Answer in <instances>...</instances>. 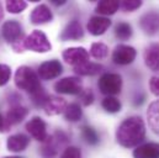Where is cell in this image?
<instances>
[{
  "mask_svg": "<svg viewBox=\"0 0 159 158\" xmlns=\"http://www.w3.org/2000/svg\"><path fill=\"white\" fill-rule=\"evenodd\" d=\"M146 125L139 116H132L122 121L116 131V140L123 147H134L144 140Z\"/></svg>",
  "mask_w": 159,
  "mask_h": 158,
  "instance_id": "obj_1",
  "label": "cell"
},
{
  "mask_svg": "<svg viewBox=\"0 0 159 158\" xmlns=\"http://www.w3.org/2000/svg\"><path fill=\"white\" fill-rule=\"evenodd\" d=\"M15 84L19 89L29 91L31 95L42 90L39 76L29 67H20L15 74Z\"/></svg>",
  "mask_w": 159,
  "mask_h": 158,
  "instance_id": "obj_2",
  "label": "cell"
},
{
  "mask_svg": "<svg viewBox=\"0 0 159 158\" xmlns=\"http://www.w3.org/2000/svg\"><path fill=\"white\" fill-rule=\"evenodd\" d=\"M24 46L26 48H29L34 52H39V53H46L52 49V44L48 41L47 36L39 30H35L25 39Z\"/></svg>",
  "mask_w": 159,
  "mask_h": 158,
  "instance_id": "obj_3",
  "label": "cell"
},
{
  "mask_svg": "<svg viewBox=\"0 0 159 158\" xmlns=\"http://www.w3.org/2000/svg\"><path fill=\"white\" fill-rule=\"evenodd\" d=\"M122 88V78L116 73H106L99 80V89L102 94L112 96L119 94Z\"/></svg>",
  "mask_w": 159,
  "mask_h": 158,
  "instance_id": "obj_4",
  "label": "cell"
},
{
  "mask_svg": "<svg viewBox=\"0 0 159 158\" xmlns=\"http://www.w3.org/2000/svg\"><path fill=\"white\" fill-rule=\"evenodd\" d=\"M54 89L57 93H61V94L75 95L83 91V84L80 79L77 77H67V78L58 80L54 84Z\"/></svg>",
  "mask_w": 159,
  "mask_h": 158,
  "instance_id": "obj_5",
  "label": "cell"
},
{
  "mask_svg": "<svg viewBox=\"0 0 159 158\" xmlns=\"http://www.w3.org/2000/svg\"><path fill=\"white\" fill-rule=\"evenodd\" d=\"M62 56H63V59L73 67H77L85 62H89V52L83 47L67 48V49H64Z\"/></svg>",
  "mask_w": 159,
  "mask_h": 158,
  "instance_id": "obj_6",
  "label": "cell"
},
{
  "mask_svg": "<svg viewBox=\"0 0 159 158\" xmlns=\"http://www.w3.org/2000/svg\"><path fill=\"white\" fill-rule=\"evenodd\" d=\"M136 56H137V52L132 46L119 44V46H116V48L112 53V59L116 64L126 66V64L132 63L134 61Z\"/></svg>",
  "mask_w": 159,
  "mask_h": 158,
  "instance_id": "obj_7",
  "label": "cell"
},
{
  "mask_svg": "<svg viewBox=\"0 0 159 158\" xmlns=\"http://www.w3.org/2000/svg\"><path fill=\"white\" fill-rule=\"evenodd\" d=\"M139 26L146 35H156L159 31V14L154 11L144 14L139 20Z\"/></svg>",
  "mask_w": 159,
  "mask_h": 158,
  "instance_id": "obj_8",
  "label": "cell"
},
{
  "mask_svg": "<svg viewBox=\"0 0 159 158\" xmlns=\"http://www.w3.org/2000/svg\"><path fill=\"white\" fill-rule=\"evenodd\" d=\"M26 130L35 140L41 142H44L48 137L46 123L41 118H34L32 120H30L26 125Z\"/></svg>",
  "mask_w": 159,
  "mask_h": 158,
  "instance_id": "obj_9",
  "label": "cell"
},
{
  "mask_svg": "<svg viewBox=\"0 0 159 158\" xmlns=\"http://www.w3.org/2000/svg\"><path fill=\"white\" fill-rule=\"evenodd\" d=\"M62 71H63V68H62V64L59 63V61L52 59V61H47L41 64L39 68V76L41 79L49 80V79L57 78L62 73Z\"/></svg>",
  "mask_w": 159,
  "mask_h": 158,
  "instance_id": "obj_10",
  "label": "cell"
},
{
  "mask_svg": "<svg viewBox=\"0 0 159 158\" xmlns=\"http://www.w3.org/2000/svg\"><path fill=\"white\" fill-rule=\"evenodd\" d=\"M42 106H43L46 114H48V115H59V114L64 113V110L67 108V103L63 98L51 95V96L46 98Z\"/></svg>",
  "mask_w": 159,
  "mask_h": 158,
  "instance_id": "obj_11",
  "label": "cell"
},
{
  "mask_svg": "<svg viewBox=\"0 0 159 158\" xmlns=\"http://www.w3.org/2000/svg\"><path fill=\"white\" fill-rule=\"evenodd\" d=\"M143 59L146 66L153 71L158 72L159 71V43H152L149 44L144 52H143Z\"/></svg>",
  "mask_w": 159,
  "mask_h": 158,
  "instance_id": "obj_12",
  "label": "cell"
},
{
  "mask_svg": "<svg viewBox=\"0 0 159 158\" xmlns=\"http://www.w3.org/2000/svg\"><path fill=\"white\" fill-rule=\"evenodd\" d=\"M111 26V21L104 16H93L88 22V31L94 36H100Z\"/></svg>",
  "mask_w": 159,
  "mask_h": 158,
  "instance_id": "obj_13",
  "label": "cell"
},
{
  "mask_svg": "<svg viewBox=\"0 0 159 158\" xmlns=\"http://www.w3.org/2000/svg\"><path fill=\"white\" fill-rule=\"evenodd\" d=\"M2 36L7 42H16L22 35V29L17 21H7L2 25Z\"/></svg>",
  "mask_w": 159,
  "mask_h": 158,
  "instance_id": "obj_14",
  "label": "cell"
},
{
  "mask_svg": "<svg viewBox=\"0 0 159 158\" xmlns=\"http://www.w3.org/2000/svg\"><path fill=\"white\" fill-rule=\"evenodd\" d=\"M31 22L35 24V25H40V24H46V22H49L52 21L53 19V14L52 11L49 10V7L44 4H41L37 7L34 9V11L31 12Z\"/></svg>",
  "mask_w": 159,
  "mask_h": 158,
  "instance_id": "obj_15",
  "label": "cell"
},
{
  "mask_svg": "<svg viewBox=\"0 0 159 158\" xmlns=\"http://www.w3.org/2000/svg\"><path fill=\"white\" fill-rule=\"evenodd\" d=\"M134 158H159V143L149 142L138 146L133 151Z\"/></svg>",
  "mask_w": 159,
  "mask_h": 158,
  "instance_id": "obj_16",
  "label": "cell"
},
{
  "mask_svg": "<svg viewBox=\"0 0 159 158\" xmlns=\"http://www.w3.org/2000/svg\"><path fill=\"white\" fill-rule=\"evenodd\" d=\"M83 36H84L83 27H81L79 21H77V20H73L70 24H68L66 26V29L63 30V32L61 34V39L63 40V41L79 40Z\"/></svg>",
  "mask_w": 159,
  "mask_h": 158,
  "instance_id": "obj_17",
  "label": "cell"
},
{
  "mask_svg": "<svg viewBox=\"0 0 159 158\" xmlns=\"http://www.w3.org/2000/svg\"><path fill=\"white\" fill-rule=\"evenodd\" d=\"M29 143H30L29 137L22 133L14 135L7 138V148H9V151H12V152H21V151L26 150Z\"/></svg>",
  "mask_w": 159,
  "mask_h": 158,
  "instance_id": "obj_18",
  "label": "cell"
},
{
  "mask_svg": "<svg viewBox=\"0 0 159 158\" xmlns=\"http://www.w3.org/2000/svg\"><path fill=\"white\" fill-rule=\"evenodd\" d=\"M147 118L152 131L159 136V99L151 103V105L148 106Z\"/></svg>",
  "mask_w": 159,
  "mask_h": 158,
  "instance_id": "obj_19",
  "label": "cell"
},
{
  "mask_svg": "<svg viewBox=\"0 0 159 158\" xmlns=\"http://www.w3.org/2000/svg\"><path fill=\"white\" fill-rule=\"evenodd\" d=\"M75 73L79 76H95L102 71V66L99 63H93V62H85L80 66L74 67Z\"/></svg>",
  "mask_w": 159,
  "mask_h": 158,
  "instance_id": "obj_20",
  "label": "cell"
},
{
  "mask_svg": "<svg viewBox=\"0 0 159 158\" xmlns=\"http://www.w3.org/2000/svg\"><path fill=\"white\" fill-rule=\"evenodd\" d=\"M29 110L24 106H14L12 109H10V111L6 115V121L9 125H15L21 122L24 118L27 116Z\"/></svg>",
  "mask_w": 159,
  "mask_h": 158,
  "instance_id": "obj_21",
  "label": "cell"
},
{
  "mask_svg": "<svg viewBox=\"0 0 159 158\" xmlns=\"http://www.w3.org/2000/svg\"><path fill=\"white\" fill-rule=\"evenodd\" d=\"M120 7L119 1L115 0H102L98 4L96 11L101 15H114Z\"/></svg>",
  "mask_w": 159,
  "mask_h": 158,
  "instance_id": "obj_22",
  "label": "cell"
},
{
  "mask_svg": "<svg viewBox=\"0 0 159 158\" xmlns=\"http://www.w3.org/2000/svg\"><path fill=\"white\" fill-rule=\"evenodd\" d=\"M90 54L95 59H105L109 56V47L102 42H95L90 47Z\"/></svg>",
  "mask_w": 159,
  "mask_h": 158,
  "instance_id": "obj_23",
  "label": "cell"
},
{
  "mask_svg": "<svg viewBox=\"0 0 159 158\" xmlns=\"http://www.w3.org/2000/svg\"><path fill=\"white\" fill-rule=\"evenodd\" d=\"M83 116V111L78 104H69L64 110V118L70 122H77Z\"/></svg>",
  "mask_w": 159,
  "mask_h": 158,
  "instance_id": "obj_24",
  "label": "cell"
},
{
  "mask_svg": "<svg viewBox=\"0 0 159 158\" xmlns=\"http://www.w3.org/2000/svg\"><path fill=\"white\" fill-rule=\"evenodd\" d=\"M58 150H57V146L54 145V141H53V137H47V140L43 142V146L41 148V155L44 158H53L57 155Z\"/></svg>",
  "mask_w": 159,
  "mask_h": 158,
  "instance_id": "obj_25",
  "label": "cell"
},
{
  "mask_svg": "<svg viewBox=\"0 0 159 158\" xmlns=\"http://www.w3.org/2000/svg\"><path fill=\"white\" fill-rule=\"evenodd\" d=\"M102 108L107 111V113H111V114H115V113H119L121 110V103H120L119 99H116L115 96H106L102 103H101Z\"/></svg>",
  "mask_w": 159,
  "mask_h": 158,
  "instance_id": "obj_26",
  "label": "cell"
},
{
  "mask_svg": "<svg viewBox=\"0 0 159 158\" xmlns=\"http://www.w3.org/2000/svg\"><path fill=\"white\" fill-rule=\"evenodd\" d=\"M132 27H131V25L129 24H127V22H120L116 25V27H115V34H116V36L119 37L120 40H128L131 39V36H132Z\"/></svg>",
  "mask_w": 159,
  "mask_h": 158,
  "instance_id": "obj_27",
  "label": "cell"
},
{
  "mask_svg": "<svg viewBox=\"0 0 159 158\" xmlns=\"http://www.w3.org/2000/svg\"><path fill=\"white\" fill-rule=\"evenodd\" d=\"M27 7V2L22 0H10L6 1V9L11 14H19L22 12Z\"/></svg>",
  "mask_w": 159,
  "mask_h": 158,
  "instance_id": "obj_28",
  "label": "cell"
},
{
  "mask_svg": "<svg viewBox=\"0 0 159 158\" xmlns=\"http://www.w3.org/2000/svg\"><path fill=\"white\" fill-rule=\"evenodd\" d=\"M83 137L90 145H96L99 142V136H98L96 131L94 128L89 127V126H84L83 127Z\"/></svg>",
  "mask_w": 159,
  "mask_h": 158,
  "instance_id": "obj_29",
  "label": "cell"
},
{
  "mask_svg": "<svg viewBox=\"0 0 159 158\" xmlns=\"http://www.w3.org/2000/svg\"><path fill=\"white\" fill-rule=\"evenodd\" d=\"M142 6V1L139 0H125L120 4V7H122L123 11L126 12H132Z\"/></svg>",
  "mask_w": 159,
  "mask_h": 158,
  "instance_id": "obj_30",
  "label": "cell"
},
{
  "mask_svg": "<svg viewBox=\"0 0 159 158\" xmlns=\"http://www.w3.org/2000/svg\"><path fill=\"white\" fill-rule=\"evenodd\" d=\"M11 76V69L6 64H0V86L5 85Z\"/></svg>",
  "mask_w": 159,
  "mask_h": 158,
  "instance_id": "obj_31",
  "label": "cell"
},
{
  "mask_svg": "<svg viewBox=\"0 0 159 158\" xmlns=\"http://www.w3.org/2000/svg\"><path fill=\"white\" fill-rule=\"evenodd\" d=\"M61 158H81V152L79 148L72 146V147H68L64 150Z\"/></svg>",
  "mask_w": 159,
  "mask_h": 158,
  "instance_id": "obj_32",
  "label": "cell"
},
{
  "mask_svg": "<svg viewBox=\"0 0 159 158\" xmlns=\"http://www.w3.org/2000/svg\"><path fill=\"white\" fill-rule=\"evenodd\" d=\"M80 94H81V101H83L84 105H90V104L93 103V100H94V94L91 93L90 89H86V90L81 91Z\"/></svg>",
  "mask_w": 159,
  "mask_h": 158,
  "instance_id": "obj_33",
  "label": "cell"
},
{
  "mask_svg": "<svg viewBox=\"0 0 159 158\" xmlns=\"http://www.w3.org/2000/svg\"><path fill=\"white\" fill-rule=\"evenodd\" d=\"M149 89L153 95L159 96V77H152L149 80Z\"/></svg>",
  "mask_w": 159,
  "mask_h": 158,
  "instance_id": "obj_34",
  "label": "cell"
},
{
  "mask_svg": "<svg viewBox=\"0 0 159 158\" xmlns=\"http://www.w3.org/2000/svg\"><path fill=\"white\" fill-rule=\"evenodd\" d=\"M52 2H53L54 5H63V4H66V0H61V1H58V0H52Z\"/></svg>",
  "mask_w": 159,
  "mask_h": 158,
  "instance_id": "obj_35",
  "label": "cell"
},
{
  "mask_svg": "<svg viewBox=\"0 0 159 158\" xmlns=\"http://www.w3.org/2000/svg\"><path fill=\"white\" fill-rule=\"evenodd\" d=\"M4 128V120H2V116L0 115V130Z\"/></svg>",
  "mask_w": 159,
  "mask_h": 158,
  "instance_id": "obj_36",
  "label": "cell"
},
{
  "mask_svg": "<svg viewBox=\"0 0 159 158\" xmlns=\"http://www.w3.org/2000/svg\"><path fill=\"white\" fill-rule=\"evenodd\" d=\"M2 16H4V12H2V7H1V5H0V20L2 19Z\"/></svg>",
  "mask_w": 159,
  "mask_h": 158,
  "instance_id": "obj_37",
  "label": "cell"
},
{
  "mask_svg": "<svg viewBox=\"0 0 159 158\" xmlns=\"http://www.w3.org/2000/svg\"><path fill=\"white\" fill-rule=\"evenodd\" d=\"M4 158H20V157H16V156H12V157H4Z\"/></svg>",
  "mask_w": 159,
  "mask_h": 158,
  "instance_id": "obj_38",
  "label": "cell"
}]
</instances>
